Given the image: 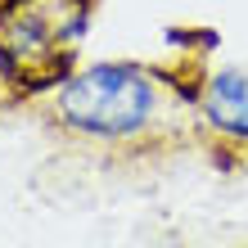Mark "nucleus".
Listing matches in <instances>:
<instances>
[{
	"mask_svg": "<svg viewBox=\"0 0 248 248\" xmlns=\"http://www.w3.org/2000/svg\"><path fill=\"white\" fill-rule=\"evenodd\" d=\"M86 18V0H0V68L41 86L68 68Z\"/></svg>",
	"mask_w": 248,
	"mask_h": 248,
	"instance_id": "f257e3e1",
	"label": "nucleus"
},
{
	"mask_svg": "<svg viewBox=\"0 0 248 248\" xmlns=\"http://www.w3.org/2000/svg\"><path fill=\"white\" fill-rule=\"evenodd\" d=\"M154 108V86L136 63H95L68 77L59 91V118L91 136H131Z\"/></svg>",
	"mask_w": 248,
	"mask_h": 248,
	"instance_id": "f03ea898",
	"label": "nucleus"
},
{
	"mask_svg": "<svg viewBox=\"0 0 248 248\" xmlns=\"http://www.w3.org/2000/svg\"><path fill=\"white\" fill-rule=\"evenodd\" d=\"M203 118L226 136L248 140V72H217L199 95Z\"/></svg>",
	"mask_w": 248,
	"mask_h": 248,
	"instance_id": "7ed1b4c3",
	"label": "nucleus"
}]
</instances>
